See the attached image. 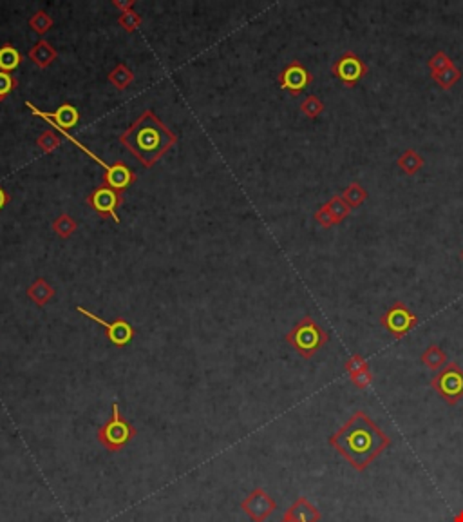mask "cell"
Wrapping results in <instances>:
<instances>
[{"label": "cell", "mask_w": 463, "mask_h": 522, "mask_svg": "<svg viewBox=\"0 0 463 522\" xmlns=\"http://www.w3.org/2000/svg\"><path fill=\"white\" fill-rule=\"evenodd\" d=\"M328 442L362 474L389 448L391 439L364 410H357Z\"/></svg>", "instance_id": "1"}, {"label": "cell", "mask_w": 463, "mask_h": 522, "mask_svg": "<svg viewBox=\"0 0 463 522\" xmlns=\"http://www.w3.org/2000/svg\"><path fill=\"white\" fill-rule=\"evenodd\" d=\"M120 142L143 165L152 167L176 143V134L149 109L121 134Z\"/></svg>", "instance_id": "2"}, {"label": "cell", "mask_w": 463, "mask_h": 522, "mask_svg": "<svg viewBox=\"0 0 463 522\" xmlns=\"http://www.w3.org/2000/svg\"><path fill=\"white\" fill-rule=\"evenodd\" d=\"M328 341H330V334L311 316L302 317L286 334V343L294 347L302 359H311Z\"/></svg>", "instance_id": "3"}, {"label": "cell", "mask_w": 463, "mask_h": 522, "mask_svg": "<svg viewBox=\"0 0 463 522\" xmlns=\"http://www.w3.org/2000/svg\"><path fill=\"white\" fill-rule=\"evenodd\" d=\"M136 428L127 421L125 417L121 415L120 406L114 403L113 405V417L109 421L100 426L96 432V439L105 450H109L113 454L120 452L123 446L129 445L134 437H136Z\"/></svg>", "instance_id": "4"}, {"label": "cell", "mask_w": 463, "mask_h": 522, "mask_svg": "<svg viewBox=\"0 0 463 522\" xmlns=\"http://www.w3.org/2000/svg\"><path fill=\"white\" fill-rule=\"evenodd\" d=\"M431 388L442 397L447 405L454 406L463 399V369L456 361H451L438 370L431 379Z\"/></svg>", "instance_id": "5"}, {"label": "cell", "mask_w": 463, "mask_h": 522, "mask_svg": "<svg viewBox=\"0 0 463 522\" xmlns=\"http://www.w3.org/2000/svg\"><path fill=\"white\" fill-rule=\"evenodd\" d=\"M379 323L395 339H402V337H406L407 334L418 327V316L403 301H395L387 308L386 314L380 316Z\"/></svg>", "instance_id": "6"}, {"label": "cell", "mask_w": 463, "mask_h": 522, "mask_svg": "<svg viewBox=\"0 0 463 522\" xmlns=\"http://www.w3.org/2000/svg\"><path fill=\"white\" fill-rule=\"evenodd\" d=\"M49 124H51V127H55V129H57V131H60V133L64 134V136L67 138V140H71V142H73L74 146L78 147V149H82L85 154H87V156H91V158H93L94 162H98L101 167H105V170H107V174H105V176H104V180H105V183H107V185L113 187V189L120 190V192H121V190L125 189V187L129 185V183L134 182V174H133V170L129 169V167L123 165V163H113V165H107V163H105L104 160H100L96 156V154L91 153V151H89L87 147L84 146V143L78 142L77 138L71 136V134H69L67 131L60 129V127H57V126H55V124H52V121H49Z\"/></svg>", "instance_id": "7"}, {"label": "cell", "mask_w": 463, "mask_h": 522, "mask_svg": "<svg viewBox=\"0 0 463 522\" xmlns=\"http://www.w3.org/2000/svg\"><path fill=\"white\" fill-rule=\"evenodd\" d=\"M331 73H333L335 78L342 82L346 87H355L364 77H367L369 67L359 55L353 53V51H347V53H344L342 57L333 62Z\"/></svg>", "instance_id": "8"}, {"label": "cell", "mask_w": 463, "mask_h": 522, "mask_svg": "<svg viewBox=\"0 0 463 522\" xmlns=\"http://www.w3.org/2000/svg\"><path fill=\"white\" fill-rule=\"evenodd\" d=\"M241 508L254 522H264L277 510V502L272 499V495L262 488H254L248 494V497L241 502Z\"/></svg>", "instance_id": "9"}, {"label": "cell", "mask_w": 463, "mask_h": 522, "mask_svg": "<svg viewBox=\"0 0 463 522\" xmlns=\"http://www.w3.org/2000/svg\"><path fill=\"white\" fill-rule=\"evenodd\" d=\"M311 82H313V75L299 60L290 62L279 75V85L284 91H290V94H294V97L301 94Z\"/></svg>", "instance_id": "10"}, {"label": "cell", "mask_w": 463, "mask_h": 522, "mask_svg": "<svg viewBox=\"0 0 463 522\" xmlns=\"http://www.w3.org/2000/svg\"><path fill=\"white\" fill-rule=\"evenodd\" d=\"M77 310L80 312V314H84L85 317H89V320L100 323L101 327L107 330V339H109L113 344H116V347H125V344L130 343V339H133L134 328L130 327L125 320H114L109 323V321L101 320L100 316H96L93 312L85 310L84 307H77Z\"/></svg>", "instance_id": "11"}, {"label": "cell", "mask_w": 463, "mask_h": 522, "mask_svg": "<svg viewBox=\"0 0 463 522\" xmlns=\"http://www.w3.org/2000/svg\"><path fill=\"white\" fill-rule=\"evenodd\" d=\"M120 203H121L120 190L113 189V187L109 185L100 187V189H96L93 195L89 196V205L93 207L96 212H100L101 216H111L114 222H120V218H118L116 214V209Z\"/></svg>", "instance_id": "12"}, {"label": "cell", "mask_w": 463, "mask_h": 522, "mask_svg": "<svg viewBox=\"0 0 463 522\" xmlns=\"http://www.w3.org/2000/svg\"><path fill=\"white\" fill-rule=\"evenodd\" d=\"M28 107L33 111L35 116H42L45 121H52V124H55L57 127H60V129L67 131L78 124V111L74 109L73 106H69V104L60 106L52 114L44 113V111H38L37 107L33 106L31 102H28Z\"/></svg>", "instance_id": "13"}, {"label": "cell", "mask_w": 463, "mask_h": 522, "mask_svg": "<svg viewBox=\"0 0 463 522\" xmlns=\"http://www.w3.org/2000/svg\"><path fill=\"white\" fill-rule=\"evenodd\" d=\"M320 518H323L320 511H318L306 497H299L297 501L284 511L281 522H318Z\"/></svg>", "instance_id": "14"}, {"label": "cell", "mask_w": 463, "mask_h": 522, "mask_svg": "<svg viewBox=\"0 0 463 522\" xmlns=\"http://www.w3.org/2000/svg\"><path fill=\"white\" fill-rule=\"evenodd\" d=\"M425 165V160H423L422 154L415 149H406L396 160V167L402 170L407 176H415L416 173H420V169Z\"/></svg>", "instance_id": "15"}, {"label": "cell", "mask_w": 463, "mask_h": 522, "mask_svg": "<svg viewBox=\"0 0 463 522\" xmlns=\"http://www.w3.org/2000/svg\"><path fill=\"white\" fill-rule=\"evenodd\" d=\"M420 361H422L429 370L438 372V370H442L443 366L447 364V354L443 352V348L440 347V344H429V347L423 350L422 356H420Z\"/></svg>", "instance_id": "16"}, {"label": "cell", "mask_w": 463, "mask_h": 522, "mask_svg": "<svg viewBox=\"0 0 463 522\" xmlns=\"http://www.w3.org/2000/svg\"><path fill=\"white\" fill-rule=\"evenodd\" d=\"M29 58H31L38 67H48L55 58H57V51L51 48L45 40L37 42V45L29 51Z\"/></svg>", "instance_id": "17"}, {"label": "cell", "mask_w": 463, "mask_h": 522, "mask_svg": "<svg viewBox=\"0 0 463 522\" xmlns=\"http://www.w3.org/2000/svg\"><path fill=\"white\" fill-rule=\"evenodd\" d=\"M340 196H342L344 202L350 205V209H357V207H360L367 198H369V192H367V189H364L359 182H353L342 190V195Z\"/></svg>", "instance_id": "18"}, {"label": "cell", "mask_w": 463, "mask_h": 522, "mask_svg": "<svg viewBox=\"0 0 463 522\" xmlns=\"http://www.w3.org/2000/svg\"><path fill=\"white\" fill-rule=\"evenodd\" d=\"M324 205H326L328 212H330V216H331V219H333L335 225H340V223H342L351 212L350 205L344 202V198L340 195L333 196V198H331L328 203H324Z\"/></svg>", "instance_id": "19"}, {"label": "cell", "mask_w": 463, "mask_h": 522, "mask_svg": "<svg viewBox=\"0 0 463 522\" xmlns=\"http://www.w3.org/2000/svg\"><path fill=\"white\" fill-rule=\"evenodd\" d=\"M52 294H55V290H52L42 278L35 281V283L28 288V295L31 298V301H35V303L40 305V307H44V305L51 300Z\"/></svg>", "instance_id": "20"}, {"label": "cell", "mask_w": 463, "mask_h": 522, "mask_svg": "<svg viewBox=\"0 0 463 522\" xmlns=\"http://www.w3.org/2000/svg\"><path fill=\"white\" fill-rule=\"evenodd\" d=\"M21 53L11 44H6L0 48V71H4V73L13 71V69L21 65Z\"/></svg>", "instance_id": "21"}, {"label": "cell", "mask_w": 463, "mask_h": 522, "mask_svg": "<svg viewBox=\"0 0 463 522\" xmlns=\"http://www.w3.org/2000/svg\"><path fill=\"white\" fill-rule=\"evenodd\" d=\"M431 78L442 87V89H452V87L459 82V78H462V71H459L458 65H452V67L445 69L442 73L431 75Z\"/></svg>", "instance_id": "22"}, {"label": "cell", "mask_w": 463, "mask_h": 522, "mask_svg": "<svg viewBox=\"0 0 463 522\" xmlns=\"http://www.w3.org/2000/svg\"><path fill=\"white\" fill-rule=\"evenodd\" d=\"M109 80H111V84L116 87V89H125V87H129L130 85V82L134 80L133 71H130L127 65L120 64L113 69V73L109 75Z\"/></svg>", "instance_id": "23"}, {"label": "cell", "mask_w": 463, "mask_h": 522, "mask_svg": "<svg viewBox=\"0 0 463 522\" xmlns=\"http://www.w3.org/2000/svg\"><path fill=\"white\" fill-rule=\"evenodd\" d=\"M452 65H456L454 60H452L445 51H438V53H435L429 60H427V67H429L431 75L442 73V71L452 67Z\"/></svg>", "instance_id": "24"}, {"label": "cell", "mask_w": 463, "mask_h": 522, "mask_svg": "<svg viewBox=\"0 0 463 522\" xmlns=\"http://www.w3.org/2000/svg\"><path fill=\"white\" fill-rule=\"evenodd\" d=\"M324 109H326L324 102L318 97H315V94H310V97H308L306 100L301 104V113L304 114V116L311 118V120L317 116H320V114L324 113Z\"/></svg>", "instance_id": "25"}, {"label": "cell", "mask_w": 463, "mask_h": 522, "mask_svg": "<svg viewBox=\"0 0 463 522\" xmlns=\"http://www.w3.org/2000/svg\"><path fill=\"white\" fill-rule=\"evenodd\" d=\"M350 379L359 390H366L367 386L373 383V372H371V369H369V363L364 364L362 369L357 370V372L350 374Z\"/></svg>", "instance_id": "26"}, {"label": "cell", "mask_w": 463, "mask_h": 522, "mask_svg": "<svg viewBox=\"0 0 463 522\" xmlns=\"http://www.w3.org/2000/svg\"><path fill=\"white\" fill-rule=\"evenodd\" d=\"M52 229H55V232H57L60 238H69V236L77 231V222H74L69 214H62L57 222L52 223Z\"/></svg>", "instance_id": "27"}, {"label": "cell", "mask_w": 463, "mask_h": 522, "mask_svg": "<svg viewBox=\"0 0 463 522\" xmlns=\"http://www.w3.org/2000/svg\"><path fill=\"white\" fill-rule=\"evenodd\" d=\"M29 26H31L33 31L38 33V35H45V33L51 29L52 21H51V16H49L48 13L38 11V13H35L31 18H29Z\"/></svg>", "instance_id": "28"}, {"label": "cell", "mask_w": 463, "mask_h": 522, "mask_svg": "<svg viewBox=\"0 0 463 522\" xmlns=\"http://www.w3.org/2000/svg\"><path fill=\"white\" fill-rule=\"evenodd\" d=\"M118 22H120L121 28L130 33L141 24V16L134 11H125V13H121L120 18H118Z\"/></svg>", "instance_id": "29"}, {"label": "cell", "mask_w": 463, "mask_h": 522, "mask_svg": "<svg viewBox=\"0 0 463 522\" xmlns=\"http://www.w3.org/2000/svg\"><path fill=\"white\" fill-rule=\"evenodd\" d=\"M38 146H40L45 153H51V151H55L58 146H60V138L52 133V131H48V133L38 136Z\"/></svg>", "instance_id": "30"}, {"label": "cell", "mask_w": 463, "mask_h": 522, "mask_svg": "<svg viewBox=\"0 0 463 522\" xmlns=\"http://www.w3.org/2000/svg\"><path fill=\"white\" fill-rule=\"evenodd\" d=\"M15 78L11 77L9 73H4V71H0V98H4L6 94H9L15 87Z\"/></svg>", "instance_id": "31"}, {"label": "cell", "mask_w": 463, "mask_h": 522, "mask_svg": "<svg viewBox=\"0 0 463 522\" xmlns=\"http://www.w3.org/2000/svg\"><path fill=\"white\" fill-rule=\"evenodd\" d=\"M315 222H317L318 225L324 229H331L335 225L333 219H331V216H330V212H328L326 205L318 207L317 212H315Z\"/></svg>", "instance_id": "32"}, {"label": "cell", "mask_w": 463, "mask_h": 522, "mask_svg": "<svg viewBox=\"0 0 463 522\" xmlns=\"http://www.w3.org/2000/svg\"><path fill=\"white\" fill-rule=\"evenodd\" d=\"M367 361L364 359V356H360V354H353V356L350 357V359L344 363V370H346L347 374H353L357 372V370H360L366 364Z\"/></svg>", "instance_id": "33"}, {"label": "cell", "mask_w": 463, "mask_h": 522, "mask_svg": "<svg viewBox=\"0 0 463 522\" xmlns=\"http://www.w3.org/2000/svg\"><path fill=\"white\" fill-rule=\"evenodd\" d=\"M8 202H9V196L6 195L4 190L0 189V209H2V207H4Z\"/></svg>", "instance_id": "34"}, {"label": "cell", "mask_w": 463, "mask_h": 522, "mask_svg": "<svg viewBox=\"0 0 463 522\" xmlns=\"http://www.w3.org/2000/svg\"><path fill=\"white\" fill-rule=\"evenodd\" d=\"M114 4H116L118 8H123V13H125V9L130 11V8H133V2H114Z\"/></svg>", "instance_id": "35"}, {"label": "cell", "mask_w": 463, "mask_h": 522, "mask_svg": "<svg viewBox=\"0 0 463 522\" xmlns=\"http://www.w3.org/2000/svg\"><path fill=\"white\" fill-rule=\"evenodd\" d=\"M452 522H463V510H459L458 513H456L454 517H452Z\"/></svg>", "instance_id": "36"}, {"label": "cell", "mask_w": 463, "mask_h": 522, "mask_svg": "<svg viewBox=\"0 0 463 522\" xmlns=\"http://www.w3.org/2000/svg\"><path fill=\"white\" fill-rule=\"evenodd\" d=\"M462 261H463V251H462Z\"/></svg>", "instance_id": "37"}, {"label": "cell", "mask_w": 463, "mask_h": 522, "mask_svg": "<svg viewBox=\"0 0 463 522\" xmlns=\"http://www.w3.org/2000/svg\"><path fill=\"white\" fill-rule=\"evenodd\" d=\"M0 100H2V98H0Z\"/></svg>", "instance_id": "38"}]
</instances>
